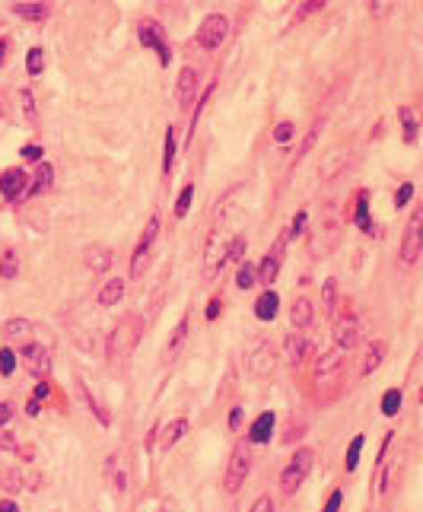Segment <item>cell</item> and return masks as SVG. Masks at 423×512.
<instances>
[{"instance_id":"obj_58","label":"cell","mask_w":423,"mask_h":512,"mask_svg":"<svg viewBox=\"0 0 423 512\" xmlns=\"http://www.w3.org/2000/svg\"><path fill=\"white\" fill-rule=\"evenodd\" d=\"M7 115V99H4V92H0V118Z\"/></svg>"},{"instance_id":"obj_29","label":"cell","mask_w":423,"mask_h":512,"mask_svg":"<svg viewBox=\"0 0 423 512\" xmlns=\"http://www.w3.org/2000/svg\"><path fill=\"white\" fill-rule=\"evenodd\" d=\"M51 181H55V169L48 166V162H42L39 166V172H35V181L29 185V198H35V194H45V191H51Z\"/></svg>"},{"instance_id":"obj_16","label":"cell","mask_w":423,"mask_h":512,"mask_svg":"<svg viewBox=\"0 0 423 512\" xmlns=\"http://www.w3.org/2000/svg\"><path fill=\"white\" fill-rule=\"evenodd\" d=\"M0 334H4V340H10V344L26 347L29 340H32V321L29 319H10Z\"/></svg>"},{"instance_id":"obj_11","label":"cell","mask_w":423,"mask_h":512,"mask_svg":"<svg viewBox=\"0 0 423 512\" xmlns=\"http://www.w3.org/2000/svg\"><path fill=\"white\" fill-rule=\"evenodd\" d=\"M226 251H229V242L226 235H223V229H214V235H210L207 242V258H204V280H216V274L223 270V264H226Z\"/></svg>"},{"instance_id":"obj_56","label":"cell","mask_w":423,"mask_h":512,"mask_svg":"<svg viewBox=\"0 0 423 512\" xmlns=\"http://www.w3.org/2000/svg\"><path fill=\"white\" fill-rule=\"evenodd\" d=\"M391 10V4H373V7H369V13L373 16H385Z\"/></svg>"},{"instance_id":"obj_48","label":"cell","mask_w":423,"mask_h":512,"mask_svg":"<svg viewBox=\"0 0 423 512\" xmlns=\"http://www.w3.org/2000/svg\"><path fill=\"white\" fill-rule=\"evenodd\" d=\"M42 146H35V144H29V146H22V160H29V162H42Z\"/></svg>"},{"instance_id":"obj_12","label":"cell","mask_w":423,"mask_h":512,"mask_svg":"<svg viewBox=\"0 0 423 512\" xmlns=\"http://www.w3.org/2000/svg\"><path fill=\"white\" fill-rule=\"evenodd\" d=\"M20 353H22V366H26L29 373L35 375V379H48V373H51V353H48V347L29 340L26 347H20Z\"/></svg>"},{"instance_id":"obj_26","label":"cell","mask_w":423,"mask_h":512,"mask_svg":"<svg viewBox=\"0 0 423 512\" xmlns=\"http://www.w3.org/2000/svg\"><path fill=\"white\" fill-rule=\"evenodd\" d=\"M385 353H389V344H385V340H373V344L366 347V357H363V375H373L375 369L382 366Z\"/></svg>"},{"instance_id":"obj_4","label":"cell","mask_w":423,"mask_h":512,"mask_svg":"<svg viewBox=\"0 0 423 512\" xmlns=\"http://www.w3.org/2000/svg\"><path fill=\"white\" fill-rule=\"evenodd\" d=\"M340 226H344V223L338 220V214H334V207L331 204H328L325 210H321V220H319V226L312 229V255H328V251L334 249V245H338V239H340Z\"/></svg>"},{"instance_id":"obj_7","label":"cell","mask_w":423,"mask_h":512,"mask_svg":"<svg viewBox=\"0 0 423 512\" xmlns=\"http://www.w3.org/2000/svg\"><path fill=\"white\" fill-rule=\"evenodd\" d=\"M286 239L290 235H277V242L271 245V249L264 251V261H261V268L255 270L258 274V284H264L268 290H271V284L277 280V274H280V264H284V255H286Z\"/></svg>"},{"instance_id":"obj_19","label":"cell","mask_w":423,"mask_h":512,"mask_svg":"<svg viewBox=\"0 0 423 512\" xmlns=\"http://www.w3.org/2000/svg\"><path fill=\"white\" fill-rule=\"evenodd\" d=\"M321 131H325V118H319V121H312V127L305 131V137H303V144H299V150H296V156H293V162H290V166H299V162H303L305 156H309V153L315 150V144H319Z\"/></svg>"},{"instance_id":"obj_57","label":"cell","mask_w":423,"mask_h":512,"mask_svg":"<svg viewBox=\"0 0 423 512\" xmlns=\"http://www.w3.org/2000/svg\"><path fill=\"white\" fill-rule=\"evenodd\" d=\"M0 512H20V506H16L13 499H4V503H0Z\"/></svg>"},{"instance_id":"obj_37","label":"cell","mask_w":423,"mask_h":512,"mask_svg":"<svg viewBox=\"0 0 423 512\" xmlns=\"http://www.w3.org/2000/svg\"><path fill=\"white\" fill-rule=\"evenodd\" d=\"M245 249H249V242H245V235H236V239L229 242L226 261H236V264H242V258H245Z\"/></svg>"},{"instance_id":"obj_38","label":"cell","mask_w":423,"mask_h":512,"mask_svg":"<svg viewBox=\"0 0 423 512\" xmlns=\"http://www.w3.org/2000/svg\"><path fill=\"white\" fill-rule=\"evenodd\" d=\"M363 443H366V439H363V436H354V443H350V449H347V458H344V464H347V471H356V464H360Z\"/></svg>"},{"instance_id":"obj_52","label":"cell","mask_w":423,"mask_h":512,"mask_svg":"<svg viewBox=\"0 0 423 512\" xmlns=\"http://www.w3.org/2000/svg\"><path fill=\"white\" fill-rule=\"evenodd\" d=\"M48 395H51V385L42 379V382H39V388H35V401H45Z\"/></svg>"},{"instance_id":"obj_39","label":"cell","mask_w":423,"mask_h":512,"mask_svg":"<svg viewBox=\"0 0 423 512\" xmlns=\"http://www.w3.org/2000/svg\"><path fill=\"white\" fill-rule=\"evenodd\" d=\"M191 201H195V185H188L185 191L179 194V201H175V216H185L191 210Z\"/></svg>"},{"instance_id":"obj_50","label":"cell","mask_w":423,"mask_h":512,"mask_svg":"<svg viewBox=\"0 0 423 512\" xmlns=\"http://www.w3.org/2000/svg\"><path fill=\"white\" fill-rule=\"evenodd\" d=\"M340 503H344V493L334 490L331 497H328V503H325V509H321V512H338V509H340Z\"/></svg>"},{"instance_id":"obj_51","label":"cell","mask_w":423,"mask_h":512,"mask_svg":"<svg viewBox=\"0 0 423 512\" xmlns=\"http://www.w3.org/2000/svg\"><path fill=\"white\" fill-rule=\"evenodd\" d=\"M249 512H274V499L271 497H258Z\"/></svg>"},{"instance_id":"obj_49","label":"cell","mask_w":423,"mask_h":512,"mask_svg":"<svg viewBox=\"0 0 423 512\" xmlns=\"http://www.w3.org/2000/svg\"><path fill=\"white\" fill-rule=\"evenodd\" d=\"M303 229H305V210H299V214L293 216V223H290V229H286V235H303Z\"/></svg>"},{"instance_id":"obj_36","label":"cell","mask_w":423,"mask_h":512,"mask_svg":"<svg viewBox=\"0 0 423 512\" xmlns=\"http://www.w3.org/2000/svg\"><path fill=\"white\" fill-rule=\"evenodd\" d=\"M354 223L363 229V233L373 235V223H369V204H366V194H363V191H360V204H356V216H354Z\"/></svg>"},{"instance_id":"obj_53","label":"cell","mask_w":423,"mask_h":512,"mask_svg":"<svg viewBox=\"0 0 423 512\" xmlns=\"http://www.w3.org/2000/svg\"><path fill=\"white\" fill-rule=\"evenodd\" d=\"M242 427V408H233V414H229V429H239Z\"/></svg>"},{"instance_id":"obj_5","label":"cell","mask_w":423,"mask_h":512,"mask_svg":"<svg viewBox=\"0 0 423 512\" xmlns=\"http://www.w3.org/2000/svg\"><path fill=\"white\" fill-rule=\"evenodd\" d=\"M423 251V210L417 207L414 214H410L408 226H404V235H401V264L404 268H410V264L420 258Z\"/></svg>"},{"instance_id":"obj_33","label":"cell","mask_w":423,"mask_h":512,"mask_svg":"<svg viewBox=\"0 0 423 512\" xmlns=\"http://www.w3.org/2000/svg\"><path fill=\"white\" fill-rule=\"evenodd\" d=\"M401 392H398V388H389V392H385V398H382V414L385 417H395L398 410H401Z\"/></svg>"},{"instance_id":"obj_40","label":"cell","mask_w":423,"mask_h":512,"mask_svg":"<svg viewBox=\"0 0 423 512\" xmlns=\"http://www.w3.org/2000/svg\"><path fill=\"white\" fill-rule=\"evenodd\" d=\"M42 67H45V51L42 48H32L26 55V70L35 76V74H42Z\"/></svg>"},{"instance_id":"obj_22","label":"cell","mask_w":423,"mask_h":512,"mask_svg":"<svg viewBox=\"0 0 423 512\" xmlns=\"http://www.w3.org/2000/svg\"><path fill=\"white\" fill-rule=\"evenodd\" d=\"M277 309H280V296L274 290H264L261 296L255 299V319H261V321H274Z\"/></svg>"},{"instance_id":"obj_42","label":"cell","mask_w":423,"mask_h":512,"mask_svg":"<svg viewBox=\"0 0 423 512\" xmlns=\"http://www.w3.org/2000/svg\"><path fill=\"white\" fill-rule=\"evenodd\" d=\"M13 369H16V353L10 347H4L0 350V375H13Z\"/></svg>"},{"instance_id":"obj_9","label":"cell","mask_w":423,"mask_h":512,"mask_svg":"<svg viewBox=\"0 0 423 512\" xmlns=\"http://www.w3.org/2000/svg\"><path fill=\"white\" fill-rule=\"evenodd\" d=\"M137 35H140V45L144 48H153L160 55V64H169L172 61V51H169V42H166V32L156 20H140L137 26Z\"/></svg>"},{"instance_id":"obj_6","label":"cell","mask_w":423,"mask_h":512,"mask_svg":"<svg viewBox=\"0 0 423 512\" xmlns=\"http://www.w3.org/2000/svg\"><path fill=\"white\" fill-rule=\"evenodd\" d=\"M226 35H229V20L223 13H210L201 20V26H197V45L207 51H216L223 42H226Z\"/></svg>"},{"instance_id":"obj_43","label":"cell","mask_w":423,"mask_h":512,"mask_svg":"<svg viewBox=\"0 0 423 512\" xmlns=\"http://www.w3.org/2000/svg\"><path fill=\"white\" fill-rule=\"evenodd\" d=\"M410 198H414V185H410V181H404V185L398 188V194H395V207H408Z\"/></svg>"},{"instance_id":"obj_44","label":"cell","mask_w":423,"mask_h":512,"mask_svg":"<svg viewBox=\"0 0 423 512\" xmlns=\"http://www.w3.org/2000/svg\"><path fill=\"white\" fill-rule=\"evenodd\" d=\"M293 134H296V127H293L290 121H280V125L274 127V140H277V144H286V140H290Z\"/></svg>"},{"instance_id":"obj_13","label":"cell","mask_w":423,"mask_h":512,"mask_svg":"<svg viewBox=\"0 0 423 512\" xmlns=\"http://www.w3.org/2000/svg\"><path fill=\"white\" fill-rule=\"evenodd\" d=\"M274 363H277V357H274L271 340H258V344L249 350V357H245V366H249V373L258 375V379L271 375L274 373Z\"/></svg>"},{"instance_id":"obj_47","label":"cell","mask_w":423,"mask_h":512,"mask_svg":"<svg viewBox=\"0 0 423 512\" xmlns=\"http://www.w3.org/2000/svg\"><path fill=\"white\" fill-rule=\"evenodd\" d=\"M321 7H325L321 0H305L303 7L296 10V20H305V16H309V13H315V10H321Z\"/></svg>"},{"instance_id":"obj_30","label":"cell","mask_w":423,"mask_h":512,"mask_svg":"<svg viewBox=\"0 0 423 512\" xmlns=\"http://www.w3.org/2000/svg\"><path fill=\"white\" fill-rule=\"evenodd\" d=\"M398 118H401V125H404V140H408V144H414V140H417V131H420L414 109H410V105H401V109H398Z\"/></svg>"},{"instance_id":"obj_17","label":"cell","mask_w":423,"mask_h":512,"mask_svg":"<svg viewBox=\"0 0 423 512\" xmlns=\"http://www.w3.org/2000/svg\"><path fill=\"white\" fill-rule=\"evenodd\" d=\"M305 350H309V340H305V334H286L284 338V363H290V366H299V363L305 360Z\"/></svg>"},{"instance_id":"obj_59","label":"cell","mask_w":423,"mask_h":512,"mask_svg":"<svg viewBox=\"0 0 423 512\" xmlns=\"http://www.w3.org/2000/svg\"><path fill=\"white\" fill-rule=\"evenodd\" d=\"M4 51H7V39H0V61H4Z\"/></svg>"},{"instance_id":"obj_20","label":"cell","mask_w":423,"mask_h":512,"mask_svg":"<svg viewBox=\"0 0 423 512\" xmlns=\"http://www.w3.org/2000/svg\"><path fill=\"white\" fill-rule=\"evenodd\" d=\"M185 340H188V319H181L179 325L172 328V338H169L166 350H162V360H166V363L179 360V353H181V347H185Z\"/></svg>"},{"instance_id":"obj_21","label":"cell","mask_w":423,"mask_h":512,"mask_svg":"<svg viewBox=\"0 0 423 512\" xmlns=\"http://www.w3.org/2000/svg\"><path fill=\"white\" fill-rule=\"evenodd\" d=\"M188 433V420L185 417H179V420H169L166 427H162V433H160V449L162 452H169L172 445H179V439Z\"/></svg>"},{"instance_id":"obj_28","label":"cell","mask_w":423,"mask_h":512,"mask_svg":"<svg viewBox=\"0 0 423 512\" xmlns=\"http://www.w3.org/2000/svg\"><path fill=\"white\" fill-rule=\"evenodd\" d=\"M83 255H86V264H90V268L96 270V274L109 270L111 261H115V258H111V249H105V245H90V249H86Z\"/></svg>"},{"instance_id":"obj_32","label":"cell","mask_w":423,"mask_h":512,"mask_svg":"<svg viewBox=\"0 0 423 512\" xmlns=\"http://www.w3.org/2000/svg\"><path fill=\"white\" fill-rule=\"evenodd\" d=\"M175 150H179V144H175V127L169 125V131H166V150H162V172H172Z\"/></svg>"},{"instance_id":"obj_46","label":"cell","mask_w":423,"mask_h":512,"mask_svg":"<svg viewBox=\"0 0 423 512\" xmlns=\"http://www.w3.org/2000/svg\"><path fill=\"white\" fill-rule=\"evenodd\" d=\"M303 429H305V423H293V420H290L280 439H284V443H293V439H299V433H303Z\"/></svg>"},{"instance_id":"obj_3","label":"cell","mask_w":423,"mask_h":512,"mask_svg":"<svg viewBox=\"0 0 423 512\" xmlns=\"http://www.w3.org/2000/svg\"><path fill=\"white\" fill-rule=\"evenodd\" d=\"M249 474H251V449H249V443H239L236 449H233V455H229L226 478H223L226 493H239V490H242V484L249 480Z\"/></svg>"},{"instance_id":"obj_24","label":"cell","mask_w":423,"mask_h":512,"mask_svg":"<svg viewBox=\"0 0 423 512\" xmlns=\"http://www.w3.org/2000/svg\"><path fill=\"white\" fill-rule=\"evenodd\" d=\"M271 429H274V414H271V410H264V414L255 417V423H251L249 443H255V445L268 443V439H271Z\"/></svg>"},{"instance_id":"obj_31","label":"cell","mask_w":423,"mask_h":512,"mask_svg":"<svg viewBox=\"0 0 423 512\" xmlns=\"http://www.w3.org/2000/svg\"><path fill=\"white\" fill-rule=\"evenodd\" d=\"M16 274H20V258H16L13 249H7V251H4V258H0V277L13 280Z\"/></svg>"},{"instance_id":"obj_55","label":"cell","mask_w":423,"mask_h":512,"mask_svg":"<svg viewBox=\"0 0 423 512\" xmlns=\"http://www.w3.org/2000/svg\"><path fill=\"white\" fill-rule=\"evenodd\" d=\"M10 420H13V410H10L7 404H0V427H7Z\"/></svg>"},{"instance_id":"obj_41","label":"cell","mask_w":423,"mask_h":512,"mask_svg":"<svg viewBox=\"0 0 423 512\" xmlns=\"http://www.w3.org/2000/svg\"><path fill=\"white\" fill-rule=\"evenodd\" d=\"M80 388H83V395H86V404H90V408H92V414L99 417V423H102V427H109V423H111V417H109V414H105V410H102V404H99L96 398L90 395V388H86L83 382H80Z\"/></svg>"},{"instance_id":"obj_15","label":"cell","mask_w":423,"mask_h":512,"mask_svg":"<svg viewBox=\"0 0 423 512\" xmlns=\"http://www.w3.org/2000/svg\"><path fill=\"white\" fill-rule=\"evenodd\" d=\"M26 172L22 169H7V172L0 175V194H4V201H20L22 194L29 191V185H26Z\"/></svg>"},{"instance_id":"obj_25","label":"cell","mask_w":423,"mask_h":512,"mask_svg":"<svg viewBox=\"0 0 423 512\" xmlns=\"http://www.w3.org/2000/svg\"><path fill=\"white\" fill-rule=\"evenodd\" d=\"M10 10H13L20 20H29V22H42V20H48V13H51L48 4H35V0H29V4H13Z\"/></svg>"},{"instance_id":"obj_2","label":"cell","mask_w":423,"mask_h":512,"mask_svg":"<svg viewBox=\"0 0 423 512\" xmlns=\"http://www.w3.org/2000/svg\"><path fill=\"white\" fill-rule=\"evenodd\" d=\"M137 338H140V319H125L109 338V360L111 363H121L131 357V350L137 347Z\"/></svg>"},{"instance_id":"obj_8","label":"cell","mask_w":423,"mask_h":512,"mask_svg":"<svg viewBox=\"0 0 423 512\" xmlns=\"http://www.w3.org/2000/svg\"><path fill=\"white\" fill-rule=\"evenodd\" d=\"M360 338H363L360 315H356V312L338 315V321H334V344H338V350H354V347L360 344Z\"/></svg>"},{"instance_id":"obj_27","label":"cell","mask_w":423,"mask_h":512,"mask_svg":"<svg viewBox=\"0 0 423 512\" xmlns=\"http://www.w3.org/2000/svg\"><path fill=\"white\" fill-rule=\"evenodd\" d=\"M290 321H293V328H309L315 321V305L309 299H296L290 309Z\"/></svg>"},{"instance_id":"obj_45","label":"cell","mask_w":423,"mask_h":512,"mask_svg":"<svg viewBox=\"0 0 423 512\" xmlns=\"http://www.w3.org/2000/svg\"><path fill=\"white\" fill-rule=\"evenodd\" d=\"M334 299H338V280H325V312H334Z\"/></svg>"},{"instance_id":"obj_34","label":"cell","mask_w":423,"mask_h":512,"mask_svg":"<svg viewBox=\"0 0 423 512\" xmlns=\"http://www.w3.org/2000/svg\"><path fill=\"white\" fill-rule=\"evenodd\" d=\"M16 99H20V109H22V115H26V121H32V125H35V118H39V109H35L32 90H20V92H16Z\"/></svg>"},{"instance_id":"obj_54","label":"cell","mask_w":423,"mask_h":512,"mask_svg":"<svg viewBox=\"0 0 423 512\" xmlns=\"http://www.w3.org/2000/svg\"><path fill=\"white\" fill-rule=\"evenodd\" d=\"M220 309H223L220 299H210V305H207V319H216V315H220Z\"/></svg>"},{"instance_id":"obj_18","label":"cell","mask_w":423,"mask_h":512,"mask_svg":"<svg viewBox=\"0 0 423 512\" xmlns=\"http://www.w3.org/2000/svg\"><path fill=\"white\" fill-rule=\"evenodd\" d=\"M125 290H127V284H125L121 277L105 280V284L99 286V305H102V309H111V305H118L121 299H125Z\"/></svg>"},{"instance_id":"obj_1","label":"cell","mask_w":423,"mask_h":512,"mask_svg":"<svg viewBox=\"0 0 423 512\" xmlns=\"http://www.w3.org/2000/svg\"><path fill=\"white\" fill-rule=\"evenodd\" d=\"M312 464H315L312 449H296V455L290 458V464H286L284 474H280V490H284V497H293V493L303 487V480L309 478Z\"/></svg>"},{"instance_id":"obj_23","label":"cell","mask_w":423,"mask_h":512,"mask_svg":"<svg viewBox=\"0 0 423 512\" xmlns=\"http://www.w3.org/2000/svg\"><path fill=\"white\" fill-rule=\"evenodd\" d=\"M340 366H344V360H340V353H338V350L321 353L319 363H315V379H319V382H328L334 373H340Z\"/></svg>"},{"instance_id":"obj_14","label":"cell","mask_w":423,"mask_h":512,"mask_svg":"<svg viewBox=\"0 0 423 512\" xmlns=\"http://www.w3.org/2000/svg\"><path fill=\"white\" fill-rule=\"evenodd\" d=\"M197 70L195 67H181L179 70V80H175V102H179V109H191V102H195V92H197Z\"/></svg>"},{"instance_id":"obj_35","label":"cell","mask_w":423,"mask_h":512,"mask_svg":"<svg viewBox=\"0 0 423 512\" xmlns=\"http://www.w3.org/2000/svg\"><path fill=\"white\" fill-rule=\"evenodd\" d=\"M255 284H258L255 268H251L249 261H242V264H239V274H236V286H239V290H251Z\"/></svg>"},{"instance_id":"obj_10","label":"cell","mask_w":423,"mask_h":512,"mask_svg":"<svg viewBox=\"0 0 423 512\" xmlns=\"http://www.w3.org/2000/svg\"><path fill=\"white\" fill-rule=\"evenodd\" d=\"M156 235H160V216H150V223H146L144 229V239L137 242V249H134V258H131V277H144L146 270V261H150V249L153 242H156Z\"/></svg>"}]
</instances>
